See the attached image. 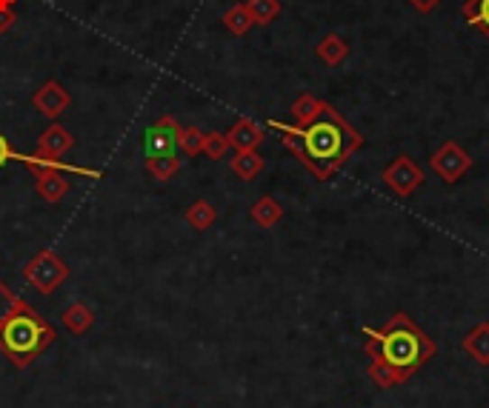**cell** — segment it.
I'll list each match as a JSON object with an SVG mask.
<instances>
[{"instance_id":"cell-29","label":"cell","mask_w":489,"mask_h":408,"mask_svg":"<svg viewBox=\"0 0 489 408\" xmlns=\"http://www.w3.org/2000/svg\"><path fill=\"white\" fill-rule=\"evenodd\" d=\"M407 4L420 14H429V12H435L438 6H441V0H407Z\"/></svg>"},{"instance_id":"cell-13","label":"cell","mask_w":489,"mask_h":408,"mask_svg":"<svg viewBox=\"0 0 489 408\" xmlns=\"http://www.w3.org/2000/svg\"><path fill=\"white\" fill-rule=\"evenodd\" d=\"M281 217H283V206L272 197V195H263L255 200V206L249 209V220L255 226L261 229H275L281 223Z\"/></svg>"},{"instance_id":"cell-5","label":"cell","mask_w":489,"mask_h":408,"mask_svg":"<svg viewBox=\"0 0 489 408\" xmlns=\"http://www.w3.org/2000/svg\"><path fill=\"white\" fill-rule=\"evenodd\" d=\"M381 180L390 186V192H395L398 197H410L427 183L424 168H420L410 155H398L390 166L383 168Z\"/></svg>"},{"instance_id":"cell-19","label":"cell","mask_w":489,"mask_h":408,"mask_svg":"<svg viewBox=\"0 0 489 408\" xmlns=\"http://www.w3.org/2000/svg\"><path fill=\"white\" fill-rule=\"evenodd\" d=\"M461 14L472 29L489 38V0H464Z\"/></svg>"},{"instance_id":"cell-23","label":"cell","mask_w":489,"mask_h":408,"mask_svg":"<svg viewBox=\"0 0 489 408\" xmlns=\"http://www.w3.org/2000/svg\"><path fill=\"white\" fill-rule=\"evenodd\" d=\"M224 26H226L229 35L244 38L246 32H249L252 26H255V23H252L249 9H246L244 4H238V6H232V9H226V12H224Z\"/></svg>"},{"instance_id":"cell-22","label":"cell","mask_w":489,"mask_h":408,"mask_svg":"<svg viewBox=\"0 0 489 408\" xmlns=\"http://www.w3.org/2000/svg\"><path fill=\"white\" fill-rule=\"evenodd\" d=\"M255 26H269L281 14V0H246L244 4Z\"/></svg>"},{"instance_id":"cell-1","label":"cell","mask_w":489,"mask_h":408,"mask_svg":"<svg viewBox=\"0 0 489 408\" xmlns=\"http://www.w3.org/2000/svg\"><path fill=\"white\" fill-rule=\"evenodd\" d=\"M266 126L281 134V143L320 183L338 175L346 166V160L364 146V134L355 126H349L344 121V114H338L329 104L307 126L281 123V121H269Z\"/></svg>"},{"instance_id":"cell-28","label":"cell","mask_w":489,"mask_h":408,"mask_svg":"<svg viewBox=\"0 0 489 408\" xmlns=\"http://www.w3.org/2000/svg\"><path fill=\"white\" fill-rule=\"evenodd\" d=\"M14 23H18L14 12L12 9H0V35H9V32L14 29Z\"/></svg>"},{"instance_id":"cell-7","label":"cell","mask_w":489,"mask_h":408,"mask_svg":"<svg viewBox=\"0 0 489 408\" xmlns=\"http://www.w3.org/2000/svg\"><path fill=\"white\" fill-rule=\"evenodd\" d=\"M178 134L180 126L175 123V117L163 114L161 121H155L146 131V158H155V155H175L178 149Z\"/></svg>"},{"instance_id":"cell-12","label":"cell","mask_w":489,"mask_h":408,"mask_svg":"<svg viewBox=\"0 0 489 408\" xmlns=\"http://www.w3.org/2000/svg\"><path fill=\"white\" fill-rule=\"evenodd\" d=\"M315 55H318L320 63H327V66H332V69H335V66H341L349 58V43L341 35L329 32V35H324V38L318 41Z\"/></svg>"},{"instance_id":"cell-15","label":"cell","mask_w":489,"mask_h":408,"mask_svg":"<svg viewBox=\"0 0 489 408\" xmlns=\"http://www.w3.org/2000/svg\"><path fill=\"white\" fill-rule=\"evenodd\" d=\"M464 351L478 366H489V322H478V326L464 337Z\"/></svg>"},{"instance_id":"cell-25","label":"cell","mask_w":489,"mask_h":408,"mask_svg":"<svg viewBox=\"0 0 489 408\" xmlns=\"http://www.w3.org/2000/svg\"><path fill=\"white\" fill-rule=\"evenodd\" d=\"M204 151H207V158L221 160V158L226 155V151H229L226 134H221V131H207V138H204Z\"/></svg>"},{"instance_id":"cell-18","label":"cell","mask_w":489,"mask_h":408,"mask_svg":"<svg viewBox=\"0 0 489 408\" xmlns=\"http://www.w3.org/2000/svg\"><path fill=\"white\" fill-rule=\"evenodd\" d=\"M183 217H187V223H189L195 231H207V229H212V226L217 223V209L212 206L209 200H195Z\"/></svg>"},{"instance_id":"cell-24","label":"cell","mask_w":489,"mask_h":408,"mask_svg":"<svg viewBox=\"0 0 489 408\" xmlns=\"http://www.w3.org/2000/svg\"><path fill=\"white\" fill-rule=\"evenodd\" d=\"M204 138H207V131H200L198 126H187V129H180V134H178V149L187 158H195V155L204 151Z\"/></svg>"},{"instance_id":"cell-27","label":"cell","mask_w":489,"mask_h":408,"mask_svg":"<svg viewBox=\"0 0 489 408\" xmlns=\"http://www.w3.org/2000/svg\"><path fill=\"white\" fill-rule=\"evenodd\" d=\"M14 155H18V151L12 149V143H9V138L4 131H0V168H4L9 160H14Z\"/></svg>"},{"instance_id":"cell-17","label":"cell","mask_w":489,"mask_h":408,"mask_svg":"<svg viewBox=\"0 0 489 408\" xmlns=\"http://www.w3.org/2000/svg\"><path fill=\"white\" fill-rule=\"evenodd\" d=\"M327 104L320 97H315L312 92H303L295 104H292V109H290V114H292V123L295 126H307L309 121H315V117L320 114V109H324Z\"/></svg>"},{"instance_id":"cell-3","label":"cell","mask_w":489,"mask_h":408,"mask_svg":"<svg viewBox=\"0 0 489 408\" xmlns=\"http://www.w3.org/2000/svg\"><path fill=\"white\" fill-rule=\"evenodd\" d=\"M58 340V331L32 309L26 300L14 305V312L0 326V351L9 357L14 368H26Z\"/></svg>"},{"instance_id":"cell-16","label":"cell","mask_w":489,"mask_h":408,"mask_svg":"<svg viewBox=\"0 0 489 408\" xmlns=\"http://www.w3.org/2000/svg\"><path fill=\"white\" fill-rule=\"evenodd\" d=\"M229 166L241 180H255L263 172L266 160L258 155V151H235V158L229 160Z\"/></svg>"},{"instance_id":"cell-6","label":"cell","mask_w":489,"mask_h":408,"mask_svg":"<svg viewBox=\"0 0 489 408\" xmlns=\"http://www.w3.org/2000/svg\"><path fill=\"white\" fill-rule=\"evenodd\" d=\"M429 166H432V172L441 177L444 183H458V180L464 177L466 168L472 166V158H469L466 151H464L458 143H455V141H447V143L429 158Z\"/></svg>"},{"instance_id":"cell-4","label":"cell","mask_w":489,"mask_h":408,"mask_svg":"<svg viewBox=\"0 0 489 408\" xmlns=\"http://www.w3.org/2000/svg\"><path fill=\"white\" fill-rule=\"evenodd\" d=\"M23 277L35 286L41 295H55L66 283V277H69V266H66L55 251L43 249L23 266Z\"/></svg>"},{"instance_id":"cell-30","label":"cell","mask_w":489,"mask_h":408,"mask_svg":"<svg viewBox=\"0 0 489 408\" xmlns=\"http://www.w3.org/2000/svg\"><path fill=\"white\" fill-rule=\"evenodd\" d=\"M14 4H18V0H0V9H12Z\"/></svg>"},{"instance_id":"cell-9","label":"cell","mask_w":489,"mask_h":408,"mask_svg":"<svg viewBox=\"0 0 489 408\" xmlns=\"http://www.w3.org/2000/svg\"><path fill=\"white\" fill-rule=\"evenodd\" d=\"M32 106H35L41 114H46V117H60L66 109L72 106V95L66 92L58 80H46L43 86L35 92V97H32Z\"/></svg>"},{"instance_id":"cell-26","label":"cell","mask_w":489,"mask_h":408,"mask_svg":"<svg viewBox=\"0 0 489 408\" xmlns=\"http://www.w3.org/2000/svg\"><path fill=\"white\" fill-rule=\"evenodd\" d=\"M18 303H21V297L14 295L4 280H0V326H4V320L14 312V305Z\"/></svg>"},{"instance_id":"cell-2","label":"cell","mask_w":489,"mask_h":408,"mask_svg":"<svg viewBox=\"0 0 489 408\" xmlns=\"http://www.w3.org/2000/svg\"><path fill=\"white\" fill-rule=\"evenodd\" d=\"M364 337H366L364 351L369 354V360H378L410 374L435 357L432 337L420 331L415 326V320H410L403 312L392 314L383 329L364 326Z\"/></svg>"},{"instance_id":"cell-14","label":"cell","mask_w":489,"mask_h":408,"mask_svg":"<svg viewBox=\"0 0 489 408\" xmlns=\"http://www.w3.org/2000/svg\"><path fill=\"white\" fill-rule=\"evenodd\" d=\"M60 322H63V329L69 331V334L80 337V334H87L95 326V312L89 309L87 303H72L69 309H63Z\"/></svg>"},{"instance_id":"cell-20","label":"cell","mask_w":489,"mask_h":408,"mask_svg":"<svg viewBox=\"0 0 489 408\" xmlns=\"http://www.w3.org/2000/svg\"><path fill=\"white\" fill-rule=\"evenodd\" d=\"M369 380H373L378 388H392L403 380H410V371H401V368H392V366H386V363H378L373 360L369 363Z\"/></svg>"},{"instance_id":"cell-8","label":"cell","mask_w":489,"mask_h":408,"mask_svg":"<svg viewBox=\"0 0 489 408\" xmlns=\"http://www.w3.org/2000/svg\"><path fill=\"white\" fill-rule=\"evenodd\" d=\"M35 175V189L46 203H60L69 192V177H66L60 168H49V166H38V163H26Z\"/></svg>"},{"instance_id":"cell-10","label":"cell","mask_w":489,"mask_h":408,"mask_svg":"<svg viewBox=\"0 0 489 408\" xmlns=\"http://www.w3.org/2000/svg\"><path fill=\"white\" fill-rule=\"evenodd\" d=\"M75 146V138L69 129H63L60 123L49 126L41 138H38V149H35V158L38 160H60L66 151Z\"/></svg>"},{"instance_id":"cell-21","label":"cell","mask_w":489,"mask_h":408,"mask_svg":"<svg viewBox=\"0 0 489 408\" xmlns=\"http://www.w3.org/2000/svg\"><path fill=\"white\" fill-rule=\"evenodd\" d=\"M180 168V160L175 155H155L146 158V172L155 177L158 183H170Z\"/></svg>"},{"instance_id":"cell-11","label":"cell","mask_w":489,"mask_h":408,"mask_svg":"<svg viewBox=\"0 0 489 408\" xmlns=\"http://www.w3.org/2000/svg\"><path fill=\"white\" fill-rule=\"evenodd\" d=\"M263 138H266L263 129L252 121V117H241V121L226 131V141L235 151H258Z\"/></svg>"}]
</instances>
